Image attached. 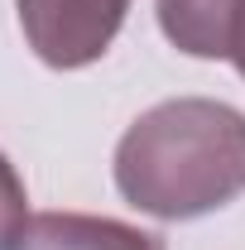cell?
I'll list each match as a JSON object with an SVG mask.
<instances>
[{
    "mask_svg": "<svg viewBox=\"0 0 245 250\" xmlns=\"http://www.w3.org/2000/svg\"><path fill=\"white\" fill-rule=\"evenodd\" d=\"M15 10L34 53L58 72H72L116 43L130 0H15Z\"/></svg>",
    "mask_w": 245,
    "mask_h": 250,
    "instance_id": "cell-2",
    "label": "cell"
},
{
    "mask_svg": "<svg viewBox=\"0 0 245 250\" xmlns=\"http://www.w3.org/2000/svg\"><path fill=\"white\" fill-rule=\"evenodd\" d=\"M24 202H29V197H24V183H20L15 164L0 154V250L15 241V231H20L24 217H29V212H24Z\"/></svg>",
    "mask_w": 245,
    "mask_h": 250,
    "instance_id": "cell-5",
    "label": "cell"
},
{
    "mask_svg": "<svg viewBox=\"0 0 245 250\" xmlns=\"http://www.w3.org/2000/svg\"><path fill=\"white\" fill-rule=\"evenodd\" d=\"M121 197L159 221H192L245 192V116L212 96L159 101L116 145Z\"/></svg>",
    "mask_w": 245,
    "mask_h": 250,
    "instance_id": "cell-1",
    "label": "cell"
},
{
    "mask_svg": "<svg viewBox=\"0 0 245 250\" xmlns=\"http://www.w3.org/2000/svg\"><path fill=\"white\" fill-rule=\"evenodd\" d=\"M231 62H236V72L245 77V15H241V29H236V43H231Z\"/></svg>",
    "mask_w": 245,
    "mask_h": 250,
    "instance_id": "cell-6",
    "label": "cell"
},
{
    "mask_svg": "<svg viewBox=\"0 0 245 250\" xmlns=\"http://www.w3.org/2000/svg\"><path fill=\"white\" fill-rule=\"evenodd\" d=\"M5 250H163L159 236L92 212H34Z\"/></svg>",
    "mask_w": 245,
    "mask_h": 250,
    "instance_id": "cell-3",
    "label": "cell"
},
{
    "mask_svg": "<svg viewBox=\"0 0 245 250\" xmlns=\"http://www.w3.org/2000/svg\"><path fill=\"white\" fill-rule=\"evenodd\" d=\"M163 39L187 58H231L245 0H154Z\"/></svg>",
    "mask_w": 245,
    "mask_h": 250,
    "instance_id": "cell-4",
    "label": "cell"
}]
</instances>
